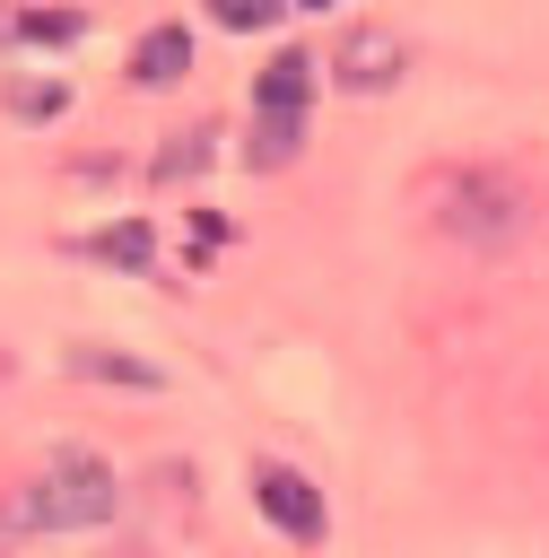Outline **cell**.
Returning <instances> with one entry per match:
<instances>
[{"label":"cell","instance_id":"obj_7","mask_svg":"<svg viewBox=\"0 0 549 558\" xmlns=\"http://www.w3.org/2000/svg\"><path fill=\"white\" fill-rule=\"evenodd\" d=\"M70 375H105V384H157V366H131L122 349H70Z\"/></svg>","mask_w":549,"mask_h":558},{"label":"cell","instance_id":"obj_1","mask_svg":"<svg viewBox=\"0 0 549 558\" xmlns=\"http://www.w3.org/2000/svg\"><path fill=\"white\" fill-rule=\"evenodd\" d=\"M418 218L462 253H505L540 227V192H532V174H514L497 157H471V166H436L418 183Z\"/></svg>","mask_w":549,"mask_h":558},{"label":"cell","instance_id":"obj_6","mask_svg":"<svg viewBox=\"0 0 549 558\" xmlns=\"http://www.w3.org/2000/svg\"><path fill=\"white\" fill-rule=\"evenodd\" d=\"M183 70H192V35H183V26H148L139 52H131V78H139V87H174Z\"/></svg>","mask_w":549,"mask_h":558},{"label":"cell","instance_id":"obj_8","mask_svg":"<svg viewBox=\"0 0 549 558\" xmlns=\"http://www.w3.org/2000/svg\"><path fill=\"white\" fill-rule=\"evenodd\" d=\"M96 253H105V262H131V270H139V262L157 253V235H148V227H113V235H96Z\"/></svg>","mask_w":549,"mask_h":558},{"label":"cell","instance_id":"obj_2","mask_svg":"<svg viewBox=\"0 0 549 558\" xmlns=\"http://www.w3.org/2000/svg\"><path fill=\"white\" fill-rule=\"evenodd\" d=\"M113 506H122L113 462H105V453H87V445H61V453H44V471H35V480H17V488H9V506H0V541L87 532V523H113Z\"/></svg>","mask_w":549,"mask_h":558},{"label":"cell","instance_id":"obj_11","mask_svg":"<svg viewBox=\"0 0 549 558\" xmlns=\"http://www.w3.org/2000/svg\"><path fill=\"white\" fill-rule=\"evenodd\" d=\"M200 157H209V131H192V140H174V157H157V174L174 183V174H192Z\"/></svg>","mask_w":549,"mask_h":558},{"label":"cell","instance_id":"obj_10","mask_svg":"<svg viewBox=\"0 0 549 558\" xmlns=\"http://www.w3.org/2000/svg\"><path fill=\"white\" fill-rule=\"evenodd\" d=\"M209 9H218V26H270L288 0H209Z\"/></svg>","mask_w":549,"mask_h":558},{"label":"cell","instance_id":"obj_3","mask_svg":"<svg viewBox=\"0 0 549 558\" xmlns=\"http://www.w3.org/2000/svg\"><path fill=\"white\" fill-rule=\"evenodd\" d=\"M305 105H314V52H270L253 78V166H288L305 148Z\"/></svg>","mask_w":549,"mask_h":558},{"label":"cell","instance_id":"obj_4","mask_svg":"<svg viewBox=\"0 0 549 558\" xmlns=\"http://www.w3.org/2000/svg\"><path fill=\"white\" fill-rule=\"evenodd\" d=\"M253 506L296 541V549H314L322 532H331V514H322V488L305 480V471H288V462H253Z\"/></svg>","mask_w":549,"mask_h":558},{"label":"cell","instance_id":"obj_12","mask_svg":"<svg viewBox=\"0 0 549 558\" xmlns=\"http://www.w3.org/2000/svg\"><path fill=\"white\" fill-rule=\"evenodd\" d=\"M296 9H331V0H296Z\"/></svg>","mask_w":549,"mask_h":558},{"label":"cell","instance_id":"obj_9","mask_svg":"<svg viewBox=\"0 0 549 558\" xmlns=\"http://www.w3.org/2000/svg\"><path fill=\"white\" fill-rule=\"evenodd\" d=\"M9 113H26V122L61 113V78H44V87H9Z\"/></svg>","mask_w":549,"mask_h":558},{"label":"cell","instance_id":"obj_5","mask_svg":"<svg viewBox=\"0 0 549 558\" xmlns=\"http://www.w3.org/2000/svg\"><path fill=\"white\" fill-rule=\"evenodd\" d=\"M401 61H410V44H401L392 26H349V35H340V52H331L340 87H392V78H401Z\"/></svg>","mask_w":549,"mask_h":558}]
</instances>
